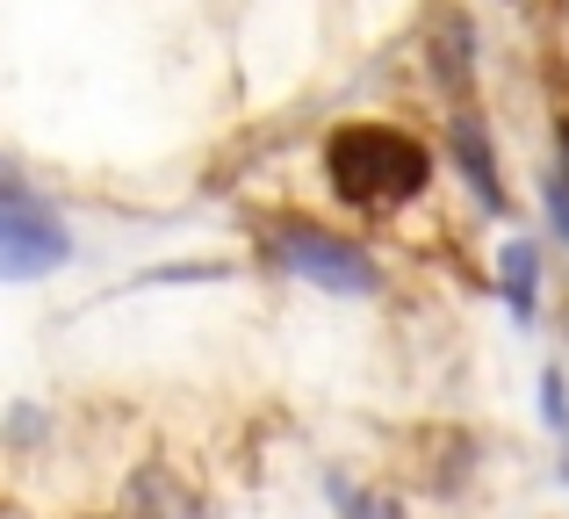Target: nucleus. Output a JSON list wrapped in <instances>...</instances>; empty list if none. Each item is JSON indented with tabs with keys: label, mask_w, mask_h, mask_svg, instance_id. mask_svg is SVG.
I'll return each instance as SVG.
<instances>
[{
	"label": "nucleus",
	"mask_w": 569,
	"mask_h": 519,
	"mask_svg": "<svg viewBox=\"0 0 569 519\" xmlns=\"http://www.w3.org/2000/svg\"><path fill=\"white\" fill-rule=\"evenodd\" d=\"M325 173L347 202H368V210H389V202L426 196L432 181V152L397 123H353L325 144Z\"/></svg>",
	"instance_id": "nucleus-1"
},
{
	"label": "nucleus",
	"mask_w": 569,
	"mask_h": 519,
	"mask_svg": "<svg viewBox=\"0 0 569 519\" xmlns=\"http://www.w3.org/2000/svg\"><path fill=\"white\" fill-rule=\"evenodd\" d=\"M274 253H281V267H289L296 281H310V289H325V296H376L382 289V267L368 260L353 239H339V231L281 224L274 231Z\"/></svg>",
	"instance_id": "nucleus-2"
},
{
	"label": "nucleus",
	"mask_w": 569,
	"mask_h": 519,
	"mask_svg": "<svg viewBox=\"0 0 569 519\" xmlns=\"http://www.w3.org/2000/svg\"><path fill=\"white\" fill-rule=\"evenodd\" d=\"M72 260V231L37 196H0V281H43Z\"/></svg>",
	"instance_id": "nucleus-3"
},
{
	"label": "nucleus",
	"mask_w": 569,
	"mask_h": 519,
	"mask_svg": "<svg viewBox=\"0 0 569 519\" xmlns=\"http://www.w3.org/2000/svg\"><path fill=\"white\" fill-rule=\"evenodd\" d=\"M455 152H461V173L476 181V196H483V210H505V188H498V167H490L483 123H469V116H461V123H455Z\"/></svg>",
	"instance_id": "nucleus-4"
},
{
	"label": "nucleus",
	"mask_w": 569,
	"mask_h": 519,
	"mask_svg": "<svg viewBox=\"0 0 569 519\" xmlns=\"http://www.w3.org/2000/svg\"><path fill=\"white\" fill-rule=\"evenodd\" d=\"M498 281H505V303H512V318H533V281H541V260H533L527 239H505Z\"/></svg>",
	"instance_id": "nucleus-5"
},
{
	"label": "nucleus",
	"mask_w": 569,
	"mask_h": 519,
	"mask_svg": "<svg viewBox=\"0 0 569 519\" xmlns=\"http://www.w3.org/2000/svg\"><path fill=\"white\" fill-rule=\"evenodd\" d=\"M541 419H548V426H569V390H562L556 368L541 376Z\"/></svg>",
	"instance_id": "nucleus-6"
},
{
	"label": "nucleus",
	"mask_w": 569,
	"mask_h": 519,
	"mask_svg": "<svg viewBox=\"0 0 569 519\" xmlns=\"http://www.w3.org/2000/svg\"><path fill=\"white\" fill-rule=\"evenodd\" d=\"M548 217H556V231L569 239V173H548Z\"/></svg>",
	"instance_id": "nucleus-7"
},
{
	"label": "nucleus",
	"mask_w": 569,
	"mask_h": 519,
	"mask_svg": "<svg viewBox=\"0 0 569 519\" xmlns=\"http://www.w3.org/2000/svg\"><path fill=\"white\" fill-rule=\"evenodd\" d=\"M353 512L361 519H397V506H382V498H353Z\"/></svg>",
	"instance_id": "nucleus-8"
},
{
	"label": "nucleus",
	"mask_w": 569,
	"mask_h": 519,
	"mask_svg": "<svg viewBox=\"0 0 569 519\" xmlns=\"http://www.w3.org/2000/svg\"><path fill=\"white\" fill-rule=\"evenodd\" d=\"M0 196H14V167H8V159H0Z\"/></svg>",
	"instance_id": "nucleus-9"
},
{
	"label": "nucleus",
	"mask_w": 569,
	"mask_h": 519,
	"mask_svg": "<svg viewBox=\"0 0 569 519\" xmlns=\"http://www.w3.org/2000/svg\"><path fill=\"white\" fill-rule=\"evenodd\" d=\"M173 519H194V512H173Z\"/></svg>",
	"instance_id": "nucleus-10"
},
{
	"label": "nucleus",
	"mask_w": 569,
	"mask_h": 519,
	"mask_svg": "<svg viewBox=\"0 0 569 519\" xmlns=\"http://www.w3.org/2000/svg\"><path fill=\"white\" fill-rule=\"evenodd\" d=\"M562 483H569V462H562Z\"/></svg>",
	"instance_id": "nucleus-11"
}]
</instances>
